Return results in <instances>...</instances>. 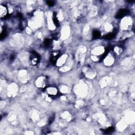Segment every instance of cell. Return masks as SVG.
<instances>
[{"label":"cell","instance_id":"cell-7","mask_svg":"<svg viewBox=\"0 0 135 135\" xmlns=\"http://www.w3.org/2000/svg\"><path fill=\"white\" fill-rule=\"evenodd\" d=\"M48 4L49 6H52V5H53V2L52 1H48Z\"/></svg>","mask_w":135,"mask_h":135},{"label":"cell","instance_id":"cell-6","mask_svg":"<svg viewBox=\"0 0 135 135\" xmlns=\"http://www.w3.org/2000/svg\"><path fill=\"white\" fill-rule=\"evenodd\" d=\"M100 37V33L98 31H94L93 32V37L94 39H98Z\"/></svg>","mask_w":135,"mask_h":135},{"label":"cell","instance_id":"cell-5","mask_svg":"<svg viewBox=\"0 0 135 135\" xmlns=\"http://www.w3.org/2000/svg\"><path fill=\"white\" fill-rule=\"evenodd\" d=\"M115 54H116L117 55H119L121 53V52H122V49L118 47V46H116L114 49V51Z\"/></svg>","mask_w":135,"mask_h":135},{"label":"cell","instance_id":"cell-2","mask_svg":"<svg viewBox=\"0 0 135 135\" xmlns=\"http://www.w3.org/2000/svg\"><path fill=\"white\" fill-rule=\"evenodd\" d=\"M46 92L50 96H55L57 94V90L55 87H51L46 88Z\"/></svg>","mask_w":135,"mask_h":135},{"label":"cell","instance_id":"cell-3","mask_svg":"<svg viewBox=\"0 0 135 135\" xmlns=\"http://www.w3.org/2000/svg\"><path fill=\"white\" fill-rule=\"evenodd\" d=\"M8 13L7 8H6L5 6L3 5H1L0 6V15H1V17H5Z\"/></svg>","mask_w":135,"mask_h":135},{"label":"cell","instance_id":"cell-4","mask_svg":"<svg viewBox=\"0 0 135 135\" xmlns=\"http://www.w3.org/2000/svg\"><path fill=\"white\" fill-rule=\"evenodd\" d=\"M128 13V10H125V9L121 10L119 11V12L118 13L117 16V17H118V18H121V17H123V16H126V15H127Z\"/></svg>","mask_w":135,"mask_h":135},{"label":"cell","instance_id":"cell-1","mask_svg":"<svg viewBox=\"0 0 135 135\" xmlns=\"http://www.w3.org/2000/svg\"><path fill=\"white\" fill-rule=\"evenodd\" d=\"M30 60L32 65H35L38 63L39 60V56L37 53H35L34 52H33L31 54L30 57Z\"/></svg>","mask_w":135,"mask_h":135}]
</instances>
